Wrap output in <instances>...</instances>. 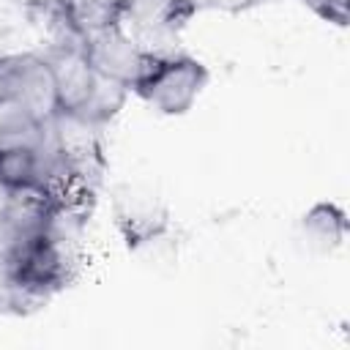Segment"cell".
Wrapping results in <instances>:
<instances>
[{
  "label": "cell",
  "mask_w": 350,
  "mask_h": 350,
  "mask_svg": "<svg viewBox=\"0 0 350 350\" xmlns=\"http://www.w3.org/2000/svg\"><path fill=\"white\" fill-rule=\"evenodd\" d=\"M301 5H306L317 19H323L325 25L334 27H347V16H350V0H298Z\"/></svg>",
  "instance_id": "8992f818"
},
{
  "label": "cell",
  "mask_w": 350,
  "mask_h": 350,
  "mask_svg": "<svg viewBox=\"0 0 350 350\" xmlns=\"http://www.w3.org/2000/svg\"><path fill=\"white\" fill-rule=\"evenodd\" d=\"M0 112H22L38 120L57 115L55 82L44 52H0Z\"/></svg>",
  "instance_id": "3957f363"
},
{
  "label": "cell",
  "mask_w": 350,
  "mask_h": 350,
  "mask_svg": "<svg viewBox=\"0 0 350 350\" xmlns=\"http://www.w3.org/2000/svg\"><path fill=\"white\" fill-rule=\"evenodd\" d=\"M41 52L52 71L57 115L82 120L96 129L109 126L120 115L131 96L129 88L101 77L88 63L77 38H55Z\"/></svg>",
  "instance_id": "6da1fadb"
},
{
  "label": "cell",
  "mask_w": 350,
  "mask_h": 350,
  "mask_svg": "<svg viewBox=\"0 0 350 350\" xmlns=\"http://www.w3.org/2000/svg\"><path fill=\"white\" fill-rule=\"evenodd\" d=\"M19 5H25V8H30V11H38V14H49L60 0H16Z\"/></svg>",
  "instance_id": "ba28073f"
},
{
  "label": "cell",
  "mask_w": 350,
  "mask_h": 350,
  "mask_svg": "<svg viewBox=\"0 0 350 350\" xmlns=\"http://www.w3.org/2000/svg\"><path fill=\"white\" fill-rule=\"evenodd\" d=\"M265 3H271V0H189V5L194 8V14L216 11V14H230V16L254 11V8L265 5Z\"/></svg>",
  "instance_id": "52a82bcc"
},
{
  "label": "cell",
  "mask_w": 350,
  "mask_h": 350,
  "mask_svg": "<svg viewBox=\"0 0 350 350\" xmlns=\"http://www.w3.org/2000/svg\"><path fill=\"white\" fill-rule=\"evenodd\" d=\"M301 241L317 254H334L347 238V213L336 202H314L298 221Z\"/></svg>",
  "instance_id": "5b68a950"
},
{
  "label": "cell",
  "mask_w": 350,
  "mask_h": 350,
  "mask_svg": "<svg viewBox=\"0 0 350 350\" xmlns=\"http://www.w3.org/2000/svg\"><path fill=\"white\" fill-rule=\"evenodd\" d=\"M77 41H79L88 63L101 77H107L118 85H126V88H131V82L137 79V74L145 63V55H148V46L123 22L96 25V27L85 30Z\"/></svg>",
  "instance_id": "277c9868"
},
{
  "label": "cell",
  "mask_w": 350,
  "mask_h": 350,
  "mask_svg": "<svg viewBox=\"0 0 350 350\" xmlns=\"http://www.w3.org/2000/svg\"><path fill=\"white\" fill-rule=\"evenodd\" d=\"M208 66L200 57L183 49L156 46L148 49L145 63L129 90L156 115L180 118L194 109L208 88Z\"/></svg>",
  "instance_id": "7a4b0ae2"
}]
</instances>
